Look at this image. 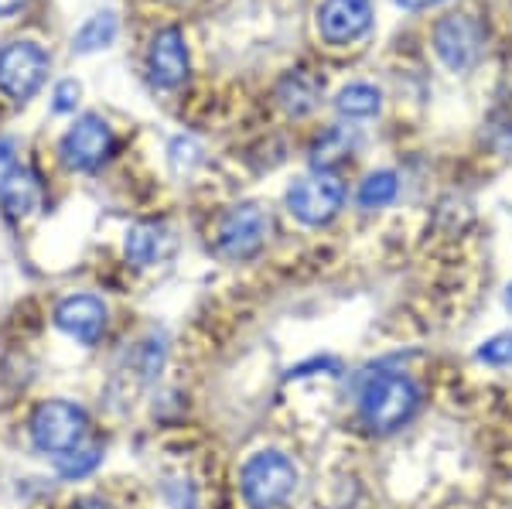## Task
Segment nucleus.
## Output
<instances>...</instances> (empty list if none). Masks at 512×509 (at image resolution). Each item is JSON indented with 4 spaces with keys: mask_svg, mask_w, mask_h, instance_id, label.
Listing matches in <instances>:
<instances>
[{
    "mask_svg": "<svg viewBox=\"0 0 512 509\" xmlns=\"http://www.w3.org/2000/svg\"><path fill=\"white\" fill-rule=\"evenodd\" d=\"M420 410V390L403 373H379L359 393V414L369 431L393 434L414 421Z\"/></svg>",
    "mask_w": 512,
    "mask_h": 509,
    "instance_id": "nucleus-1",
    "label": "nucleus"
},
{
    "mask_svg": "<svg viewBox=\"0 0 512 509\" xmlns=\"http://www.w3.org/2000/svg\"><path fill=\"white\" fill-rule=\"evenodd\" d=\"M239 489L250 509H277L294 496L297 465L284 451H256L239 472Z\"/></svg>",
    "mask_w": 512,
    "mask_h": 509,
    "instance_id": "nucleus-2",
    "label": "nucleus"
},
{
    "mask_svg": "<svg viewBox=\"0 0 512 509\" xmlns=\"http://www.w3.org/2000/svg\"><path fill=\"white\" fill-rule=\"evenodd\" d=\"M86 434H89V417L72 400H45L35 410V417H31V441L45 455L55 458L69 455V451L86 445Z\"/></svg>",
    "mask_w": 512,
    "mask_h": 509,
    "instance_id": "nucleus-3",
    "label": "nucleus"
},
{
    "mask_svg": "<svg viewBox=\"0 0 512 509\" xmlns=\"http://www.w3.org/2000/svg\"><path fill=\"white\" fill-rule=\"evenodd\" d=\"M345 205V185L332 171L304 175L287 188V209L304 226H328Z\"/></svg>",
    "mask_w": 512,
    "mask_h": 509,
    "instance_id": "nucleus-4",
    "label": "nucleus"
},
{
    "mask_svg": "<svg viewBox=\"0 0 512 509\" xmlns=\"http://www.w3.org/2000/svg\"><path fill=\"white\" fill-rule=\"evenodd\" d=\"M48 52L38 41H11V45L0 48V93L11 96V100H31L48 76Z\"/></svg>",
    "mask_w": 512,
    "mask_h": 509,
    "instance_id": "nucleus-5",
    "label": "nucleus"
},
{
    "mask_svg": "<svg viewBox=\"0 0 512 509\" xmlns=\"http://www.w3.org/2000/svg\"><path fill=\"white\" fill-rule=\"evenodd\" d=\"M485 24L475 14H448L434 24V52L451 72L475 69L485 55Z\"/></svg>",
    "mask_w": 512,
    "mask_h": 509,
    "instance_id": "nucleus-6",
    "label": "nucleus"
},
{
    "mask_svg": "<svg viewBox=\"0 0 512 509\" xmlns=\"http://www.w3.org/2000/svg\"><path fill=\"white\" fill-rule=\"evenodd\" d=\"M270 233V216L256 202H239L219 219L216 250L226 260H250L263 250Z\"/></svg>",
    "mask_w": 512,
    "mask_h": 509,
    "instance_id": "nucleus-7",
    "label": "nucleus"
},
{
    "mask_svg": "<svg viewBox=\"0 0 512 509\" xmlns=\"http://www.w3.org/2000/svg\"><path fill=\"white\" fill-rule=\"evenodd\" d=\"M113 144H117V137H113L110 123L99 113H86L65 130L59 141V158L72 171H96L113 154Z\"/></svg>",
    "mask_w": 512,
    "mask_h": 509,
    "instance_id": "nucleus-8",
    "label": "nucleus"
},
{
    "mask_svg": "<svg viewBox=\"0 0 512 509\" xmlns=\"http://www.w3.org/2000/svg\"><path fill=\"white\" fill-rule=\"evenodd\" d=\"M373 28V4L369 0H321L318 35L328 45H352Z\"/></svg>",
    "mask_w": 512,
    "mask_h": 509,
    "instance_id": "nucleus-9",
    "label": "nucleus"
},
{
    "mask_svg": "<svg viewBox=\"0 0 512 509\" xmlns=\"http://www.w3.org/2000/svg\"><path fill=\"white\" fill-rule=\"evenodd\" d=\"M147 76L158 89H178L188 79V45L178 28L154 31L147 45Z\"/></svg>",
    "mask_w": 512,
    "mask_h": 509,
    "instance_id": "nucleus-10",
    "label": "nucleus"
},
{
    "mask_svg": "<svg viewBox=\"0 0 512 509\" xmlns=\"http://www.w3.org/2000/svg\"><path fill=\"white\" fill-rule=\"evenodd\" d=\"M106 322H110V311L96 294H69L55 308V325L82 346H96L106 332Z\"/></svg>",
    "mask_w": 512,
    "mask_h": 509,
    "instance_id": "nucleus-11",
    "label": "nucleus"
},
{
    "mask_svg": "<svg viewBox=\"0 0 512 509\" xmlns=\"http://www.w3.org/2000/svg\"><path fill=\"white\" fill-rule=\"evenodd\" d=\"M41 202H45V185L38 171L14 164L0 175V209L7 219H28L31 212L41 209Z\"/></svg>",
    "mask_w": 512,
    "mask_h": 509,
    "instance_id": "nucleus-12",
    "label": "nucleus"
},
{
    "mask_svg": "<svg viewBox=\"0 0 512 509\" xmlns=\"http://www.w3.org/2000/svg\"><path fill=\"white\" fill-rule=\"evenodd\" d=\"M321 93H325V79H318L308 69H291L280 76L274 96L287 117H308L321 103Z\"/></svg>",
    "mask_w": 512,
    "mask_h": 509,
    "instance_id": "nucleus-13",
    "label": "nucleus"
},
{
    "mask_svg": "<svg viewBox=\"0 0 512 509\" xmlns=\"http://www.w3.org/2000/svg\"><path fill=\"white\" fill-rule=\"evenodd\" d=\"M171 250V233L161 223H137L127 229L123 240V253L134 267H154L158 260L168 257Z\"/></svg>",
    "mask_w": 512,
    "mask_h": 509,
    "instance_id": "nucleus-14",
    "label": "nucleus"
},
{
    "mask_svg": "<svg viewBox=\"0 0 512 509\" xmlns=\"http://www.w3.org/2000/svg\"><path fill=\"white\" fill-rule=\"evenodd\" d=\"M362 137L355 127H345V123H335L328 127L325 134L311 144V168L315 171H332L338 168L342 161H349L355 151H359Z\"/></svg>",
    "mask_w": 512,
    "mask_h": 509,
    "instance_id": "nucleus-15",
    "label": "nucleus"
},
{
    "mask_svg": "<svg viewBox=\"0 0 512 509\" xmlns=\"http://www.w3.org/2000/svg\"><path fill=\"white\" fill-rule=\"evenodd\" d=\"M379 106H383V93L369 82H352L345 86L342 93L335 96V110L349 120H366V117H376Z\"/></svg>",
    "mask_w": 512,
    "mask_h": 509,
    "instance_id": "nucleus-16",
    "label": "nucleus"
},
{
    "mask_svg": "<svg viewBox=\"0 0 512 509\" xmlns=\"http://www.w3.org/2000/svg\"><path fill=\"white\" fill-rule=\"evenodd\" d=\"M117 31H120L117 14H113V11H99V14H93V18H89L76 31V38H72V48L82 52V55H86V52H99V48L113 45Z\"/></svg>",
    "mask_w": 512,
    "mask_h": 509,
    "instance_id": "nucleus-17",
    "label": "nucleus"
},
{
    "mask_svg": "<svg viewBox=\"0 0 512 509\" xmlns=\"http://www.w3.org/2000/svg\"><path fill=\"white\" fill-rule=\"evenodd\" d=\"M396 192H400V182H396L393 171H373L359 185V205L362 209H386L396 199Z\"/></svg>",
    "mask_w": 512,
    "mask_h": 509,
    "instance_id": "nucleus-18",
    "label": "nucleus"
},
{
    "mask_svg": "<svg viewBox=\"0 0 512 509\" xmlns=\"http://www.w3.org/2000/svg\"><path fill=\"white\" fill-rule=\"evenodd\" d=\"M99 462H103V445H82L59 458V475L69 482L86 479V475H93L99 469Z\"/></svg>",
    "mask_w": 512,
    "mask_h": 509,
    "instance_id": "nucleus-19",
    "label": "nucleus"
},
{
    "mask_svg": "<svg viewBox=\"0 0 512 509\" xmlns=\"http://www.w3.org/2000/svg\"><path fill=\"white\" fill-rule=\"evenodd\" d=\"M478 359H482V363H489V366H512V332L492 335L489 342H482Z\"/></svg>",
    "mask_w": 512,
    "mask_h": 509,
    "instance_id": "nucleus-20",
    "label": "nucleus"
},
{
    "mask_svg": "<svg viewBox=\"0 0 512 509\" xmlns=\"http://www.w3.org/2000/svg\"><path fill=\"white\" fill-rule=\"evenodd\" d=\"M79 82L76 79H62L59 86H55V93H52V110L55 113H72L76 110V103H79Z\"/></svg>",
    "mask_w": 512,
    "mask_h": 509,
    "instance_id": "nucleus-21",
    "label": "nucleus"
},
{
    "mask_svg": "<svg viewBox=\"0 0 512 509\" xmlns=\"http://www.w3.org/2000/svg\"><path fill=\"white\" fill-rule=\"evenodd\" d=\"M400 7H407V11H427V7L434 4H444V0H396Z\"/></svg>",
    "mask_w": 512,
    "mask_h": 509,
    "instance_id": "nucleus-22",
    "label": "nucleus"
},
{
    "mask_svg": "<svg viewBox=\"0 0 512 509\" xmlns=\"http://www.w3.org/2000/svg\"><path fill=\"white\" fill-rule=\"evenodd\" d=\"M24 4H28V0H0V18H7V14H18Z\"/></svg>",
    "mask_w": 512,
    "mask_h": 509,
    "instance_id": "nucleus-23",
    "label": "nucleus"
},
{
    "mask_svg": "<svg viewBox=\"0 0 512 509\" xmlns=\"http://www.w3.org/2000/svg\"><path fill=\"white\" fill-rule=\"evenodd\" d=\"M72 509H110V506H106L103 499H79V503L72 506Z\"/></svg>",
    "mask_w": 512,
    "mask_h": 509,
    "instance_id": "nucleus-24",
    "label": "nucleus"
},
{
    "mask_svg": "<svg viewBox=\"0 0 512 509\" xmlns=\"http://www.w3.org/2000/svg\"><path fill=\"white\" fill-rule=\"evenodd\" d=\"M506 305H509V311H512V284L506 287Z\"/></svg>",
    "mask_w": 512,
    "mask_h": 509,
    "instance_id": "nucleus-25",
    "label": "nucleus"
}]
</instances>
